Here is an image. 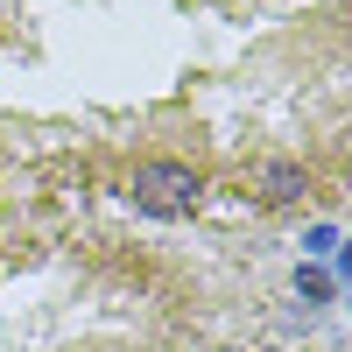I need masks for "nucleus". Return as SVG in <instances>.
I'll return each mask as SVG.
<instances>
[{
  "instance_id": "1",
  "label": "nucleus",
  "mask_w": 352,
  "mask_h": 352,
  "mask_svg": "<svg viewBox=\"0 0 352 352\" xmlns=\"http://www.w3.org/2000/svg\"><path fill=\"white\" fill-rule=\"evenodd\" d=\"M127 197H134V212H148V219H190L197 197H204V184H197L190 162L155 155V162H141V169L127 176Z\"/></svg>"
},
{
  "instance_id": "2",
  "label": "nucleus",
  "mask_w": 352,
  "mask_h": 352,
  "mask_svg": "<svg viewBox=\"0 0 352 352\" xmlns=\"http://www.w3.org/2000/svg\"><path fill=\"white\" fill-rule=\"evenodd\" d=\"M310 184H303V169L296 162H268V169H261V197H268V204H289V197H303Z\"/></svg>"
}]
</instances>
